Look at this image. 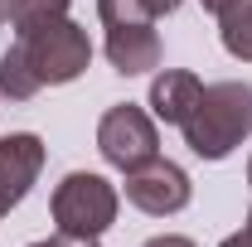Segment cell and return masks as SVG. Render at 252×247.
I'll return each instance as SVG.
<instances>
[{
    "mask_svg": "<svg viewBox=\"0 0 252 247\" xmlns=\"http://www.w3.org/2000/svg\"><path fill=\"white\" fill-rule=\"evenodd\" d=\"M15 44L30 59L34 78L44 88H63V83L83 78L88 63H93V39H88L83 25H73V20H54V25H44V30H34V34H15Z\"/></svg>",
    "mask_w": 252,
    "mask_h": 247,
    "instance_id": "obj_3",
    "label": "cell"
},
{
    "mask_svg": "<svg viewBox=\"0 0 252 247\" xmlns=\"http://www.w3.org/2000/svg\"><path fill=\"white\" fill-rule=\"evenodd\" d=\"M219 247H252V243H248V238H243V233H233V238H223Z\"/></svg>",
    "mask_w": 252,
    "mask_h": 247,
    "instance_id": "obj_15",
    "label": "cell"
},
{
    "mask_svg": "<svg viewBox=\"0 0 252 247\" xmlns=\"http://www.w3.org/2000/svg\"><path fill=\"white\" fill-rule=\"evenodd\" d=\"M189 199H194L189 175L175 165V160H165V155L136 165V170H126V204H136L141 214L170 218V214H180Z\"/></svg>",
    "mask_w": 252,
    "mask_h": 247,
    "instance_id": "obj_5",
    "label": "cell"
},
{
    "mask_svg": "<svg viewBox=\"0 0 252 247\" xmlns=\"http://www.w3.org/2000/svg\"><path fill=\"white\" fill-rule=\"evenodd\" d=\"M68 5L73 0H15L10 25H15V34H34L44 25H54V20H68Z\"/></svg>",
    "mask_w": 252,
    "mask_h": 247,
    "instance_id": "obj_11",
    "label": "cell"
},
{
    "mask_svg": "<svg viewBox=\"0 0 252 247\" xmlns=\"http://www.w3.org/2000/svg\"><path fill=\"white\" fill-rule=\"evenodd\" d=\"M49 209H54V223H59V238L88 247L117 223L122 194H117L112 180H102L93 170H73V175H63L59 185H54Z\"/></svg>",
    "mask_w": 252,
    "mask_h": 247,
    "instance_id": "obj_2",
    "label": "cell"
},
{
    "mask_svg": "<svg viewBox=\"0 0 252 247\" xmlns=\"http://www.w3.org/2000/svg\"><path fill=\"white\" fill-rule=\"evenodd\" d=\"M97 15H102L107 30H117V25H156L151 0H97Z\"/></svg>",
    "mask_w": 252,
    "mask_h": 247,
    "instance_id": "obj_12",
    "label": "cell"
},
{
    "mask_svg": "<svg viewBox=\"0 0 252 247\" xmlns=\"http://www.w3.org/2000/svg\"><path fill=\"white\" fill-rule=\"evenodd\" d=\"M30 247H59V243H54V238H44V243H30Z\"/></svg>",
    "mask_w": 252,
    "mask_h": 247,
    "instance_id": "obj_19",
    "label": "cell"
},
{
    "mask_svg": "<svg viewBox=\"0 0 252 247\" xmlns=\"http://www.w3.org/2000/svg\"><path fill=\"white\" fill-rule=\"evenodd\" d=\"M39 170H44V141L34 131L0 136V218L25 204V194L39 180Z\"/></svg>",
    "mask_w": 252,
    "mask_h": 247,
    "instance_id": "obj_6",
    "label": "cell"
},
{
    "mask_svg": "<svg viewBox=\"0 0 252 247\" xmlns=\"http://www.w3.org/2000/svg\"><path fill=\"white\" fill-rule=\"evenodd\" d=\"M180 131L199 160H228L252 136V83H209Z\"/></svg>",
    "mask_w": 252,
    "mask_h": 247,
    "instance_id": "obj_1",
    "label": "cell"
},
{
    "mask_svg": "<svg viewBox=\"0 0 252 247\" xmlns=\"http://www.w3.org/2000/svg\"><path fill=\"white\" fill-rule=\"evenodd\" d=\"M243 238L252 243V209H248V223H243Z\"/></svg>",
    "mask_w": 252,
    "mask_h": 247,
    "instance_id": "obj_18",
    "label": "cell"
},
{
    "mask_svg": "<svg viewBox=\"0 0 252 247\" xmlns=\"http://www.w3.org/2000/svg\"><path fill=\"white\" fill-rule=\"evenodd\" d=\"M248 189H252V160H248Z\"/></svg>",
    "mask_w": 252,
    "mask_h": 247,
    "instance_id": "obj_20",
    "label": "cell"
},
{
    "mask_svg": "<svg viewBox=\"0 0 252 247\" xmlns=\"http://www.w3.org/2000/svg\"><path fill=\"white\" fill-rule=\"evenodd\" d=\"M88 247H93V243H88Z\"/></svg>",
    "mask_w": 252,
    "mask_h": 247,
    "instance_id": "obj_21",
    "label": "cell"
},
{
    "mask_svg": "<svg viewBox=\"0 0 252 247\" xmlns=\"http://www.w3.org/2000/svg\"><path fill=\"white\" fill-rule=\"evenodd\" d=\"M0 93L10 97V102H30V97L44 93V83L34 78L30 59L20 54V44H10L5 54H0Z\"/></svg>",
    "mask_w": 252,
    "mask_h": 247,
    "instance_id": "obj_10",
    "label": "cell"
},
{
    "mask_svg": "<svg viewBox=\"0 0 252 247\" xmlns=\"http://www.w3.org/2000/svg\"><path fill=\"white\" fill-rule=\"evenodd\" d=\"M199 93H204L199 73H189V68H160L151 78V112H156V122L185 126L194 102H199Z\"/></svg>",
    "mask_w": 252,
    "mask_h": 247,
    "instance_id": "obj_8",
    "label": "cell"
},
{
    "mask_svg": "<svg viewBox=\"0 0 252 247\" xmlns=\"http://www.w3.org/2000/svg\"><path fill=\"white\" fill-rule=\"evenodd\" d=\"M199 5H204L209 15H219V10H223V5H228V0H199Z\"/></svg>",
    "mask_w": 252,
    "mask_h": 247,
    "instance_id": "obj_17",
    "label": "cell"
},
{
    "mask_svg": "<svg viewBox=\"0 0 252 247\" xmlns=\"http://www.w3.org/2000/svg\"><path fill=\"white\" fill-rule=\"evenodd\" d=\"M141 247H194V238H185V233H160V238H146Z\"/></svg>",
    "mask_w": 252,
    "mask_h": 247,
    "instance_id": "obj_13",
    "label": "cell"
},
{
    "mask_svg": "<svg viewBox=\"0 0 252 247\" xmlns=\"http://www.w3.org/2000/svg\"><path fill=\"white\" fill-rule=\"evenodd\" d=\"M219 39L238 63H252V0H228L219 10Z\"/></svg>",
    "mask_w": 252,
    "mask_h": 247,
    "instance_id": "obj_9",
    "label": "cell"
},
{
    "mask_svg": "<svg viewBox=\"0 0 252 247\" xmlns=\"http://www.w3.org/2000/svg\"><path fill=\"white\" fill-rule=\"evenodd\" d=\"M107 63H112L122 78H136V73L160 68V34H156V25H117V30H107Z\"/></svg>",
    "mask_w": 252,
    "mask_h": 247,
    "instance_id": "obj_7",
    "label": "cell"
},
{
    "mask_svg": "<svg viewBox=\"0 0 252 247\" xmlns=\"http://www.w3.org/2000/svg\"><path fill=\"white\" fill-rule=\"evenodd\" d=\"M180 5H185V0H151V10H156V20H160V15H175Z\"/></svg>",
    "mask_w": 252,
    "mask_h": 247,
    "instance_id": "obj_14",
    "label": "cell"
},
{
    "mask_svg": "<svg viewBox=\"0 0 252 247\" xmlns=\"http://www.w3.org/2000/svg\"><path fill=\"white\" fill-rule=\"evenodd\" d=\"M97 151H102V160H107L112 170H122V175L136 170V165H146V160H156L160 155L156 117H151L146 107H136V102L107 107L102 122H97Z\"/></svg>",
    "mask_w": 252,
    "mask_h": 247,
    "instance_id": "obj_4",
    "label": "cell"
},
{
    "mask_svg": "<svg viewBox=\"0 0 252 247\" xmlns=\"http://www.w3.org/2000/svg\"><path fill=\"white\" fill-rule=\"evenodd\" d=\"M10 10H15V0H0V25H10Z\"/></svg>",
    "mask_w": 252,
    "mask_h": 247,
    "instance_id": "obj_16",
    "label": "cell"
}]
</instances>
